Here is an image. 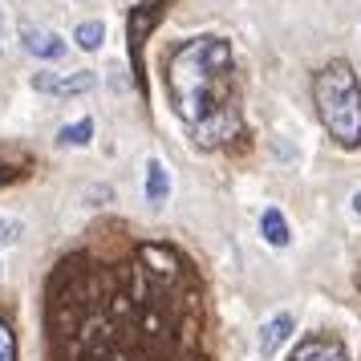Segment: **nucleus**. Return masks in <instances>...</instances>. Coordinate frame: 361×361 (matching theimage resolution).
I'll return each mask as SVG.
<instances>
[{
  "instance_id": "f257e3e1",
  "label": "nucleus",
  "mask_w": 361,
  "mask_h": 361,
  "mask_svg": "<svg viewBox=\"0 0 361 361\" xmlns=\"http://www.w3.org/2000/svg\"><path fill=\"white\" fill-rule=\"evenodd\" d=\"M53 361H199L203 284L179 247L73 252L45 288Z\"/></svg>"
},
{
  "instance_id": "f03ea898",
  "label": "nucleus",
  "mask_w": 361,
  "mask_h": 361,
  "mask_svg": "<svg viewBox=\"0 0 361 361\" xmlns=\"http://www.w3.org/2000/svg\"><path fill=\"white\" fill-rule=\"evenodd\" d=\"M163 82L171 106L199 150H219L244 134V110L235 90V57L224 37H191L166 53Z\"/></svg>"
},
{
  "instance_id": "7ed1b4c3",
  "label": "nucleus",
  "mask_w": 361,
  "mask_h": 361,
  "mask_svg": "<svg viewBox=\"0 0 361 361\" xmlns=\"http://www.w3.org/2000/svg\"><path fill=\"white\" fill-rule=\"evenodd\" d=\"M312 98L321 110L329 138H337L341 147H357L361 142V82L349 61H329L317 82H312Z\"/></svg>"
},
{
  "instance_id": "20e7f679",
  "label": "nucleus",
  "mask_w": 361,
  "mask_h": 361,
  "mask_svg": "<svg viewBox=\"0 0 361 361\" xmlns=\"http://www.w3.org/2000/svg\"><path fill=\"white\" fill-rule=\"evenodd\" d=\"M166 4H171V0H138V4L130 8V20H126V49H130V69H134V85H138V94H147L142 49H147V37L159 29V20L166 17Z\"/></svg>"
},
{
  "instance_id": "39448f33",
  "label": "nucleus",
  "mask_w": 361,
  "mask_h": 361,
  "mask_svg": "<svg viewBox=\"0 0 361 361\" xmlns=\"http://www.w3.org/2000/svg\"><path fill=\"white\" fill-rule=\"evenodd\" d=\"M33 85L41 94H57V98H73V94H90L98 85L94 69H78V73H37Z\"/></svg>"
},
{
  "instance_id": "423d86ee",
  "label": "nucleus",
  "mask_w": 361,
  "mask_h": 361,
  "mask_svg": "<svg viewBox=\"0 0 361 361\" xmlns=\"http://www.w3.org/2000/svg\"><path fill=\"white\" fill-rule=\"evenodd\" d=\"M288 361H349V353H345V345L337 341V337H300L296 341V349L288 353Z\"/></svg>"
},
{
  "instance_id": "0eeeda50",
  "label": "nucleus",
  "mask_w": 361,
  "mask_h": 361,
  "mask_svg": "<svg viewBox=\"0 0 361 361\" xmlns=\"http://www.w3.org/2000/svg\"><path fill=\"white\" fill-rule=\"evenodd\" d=\"M20 45L33 53V57H45V61H57V57H66V41L49 29H33V25H25L20 29Z\"/></svg>"
},
{
  "instance_id": "6e6552de",
  "label": "nucleus",
  "mask_w": 361,
  "mask_h": 361,
  "mask_svg": "<svg viewBox=\"0 0 361 361\" xmlns=\"http://www.w3.org/2000/svg\"><path fill=\"white\" fill-rule=\"evenodd\" d=\"M293 333H296V317H293V312H276V317L260 329V353H264V357H272L280 345L293 337Z\"/></svg>"
},
{
  "instance_id": "1a4fd4ad",
  "label": "nucleus",
  "mask_w": 361,
  "mask_h": 361,
  "mask_svg": "<svg viewBox=\"0 0 361 361\" xmlns=\"http://www.w3.org/2000/svg\"><path fill=\"white\" fill-rule=\"evenodd\" d=\"M166 195H171V175H166V166L159 159H150L147 163V199L154 207H163Z\"/></svg>"
},
{
  "instance_id": "9d476101",
  "label": "nucleus",
  "mask_w": 361,
  "mask_h": 361,
  "mask_svg": "<svg viewBox=\"0 0 361 361\" xmlns=\"http://www.w3.org/2000/svg\"><path fill=\"white\" fill-rule=\"evenodd\" d=\"M260 231H264V240L272 247H284L293 235H288V224H284V215L276 212V207H264V215H260Z\"/></svg>"
},
{
  "instance_id": "9b49d317",
  "label": "nucleus",
  "mask_w": 361,
  "mask_h": 361,
  "mask_svg": "<svg viewBox=\"0 0 361 361\" xmlns=\"http://www.w3.org/2000/svg\"><path fill=\"white\" fill-rule=\"evenodd\" d=\"M90 138H94V122H90V118L73 122V126H61V134H57V142H61V147H85Z\"/></svg>"
},
{
  "instance_id": "f8f14e48",
  "label": "nucleus",
  "mask_w": 361,
  "mask_h": 361,
  "mask_svg": "<svg viewBox=\"0 0 361 361\" xmlns=\"http://www.w3.org/2000/svg\"><path fill=\"white\" fill-rule=\"evenodd\" d=\"M73 41H78V45H82L85 53H94V49L102 45V41H106V25H102V20H85V25H78Z\"/></svg>"
},
{
  "instance_id": "ddd939ff",
  "label": "nucleus",
  "mask_w": 361,
  "mask_h": 361,
  "mask_svg": "<svg viewBox=\"0 0 361 361\" xmlns=\"http://www.w3.org/2000/svg\"><path fill=\"white\" fill-rule=\"evenodd\" d=\"M0 361H17V337H13L4 317H0Z\"/></svg>"
},
{
  "instance_id": "4468645a",
  "label": "nucleus",
  "mask_w": 361,
  "mask_h": 361,
  "mask_svg": "<svg viewBox=\"0 0 361 361\" xmlns=\"http://www.w3.org/2000/svg\"><path fill=\"white\" fill-rule=\"evenodd\" d=\"M17 235H20V224L17 219H8V215H0V247L17 244Z\"/></svg>"
},
{
  "instance_id": "2eb2a0df",
  "label": "nucleus",
  "mask_w": 361,
  "mask_h": 361,
  "mask_svg": "<svg viewBox=\"0 0 361 361\" xmlns=\"http://www.w3.org/2000/svg\"><path fill=\"white\" fill-rule=\"evenodd\" d=\"M8 179H13V171H8V166H0V187H4Z\"/></svg>"
},
{
  "instance_id": "dca6fc26",
  "label": "nucleus",
  "mask_w": 361,
  "mask_h": 361,
  "mask_svg": "<svg viewBox=\"0 0 361 361\" xmlns=\"http://www.w3.org/2000/svg\"><path fill=\"white\" fill-rule=\"evenodd\" d=\"M353 212L361 215V191H353Z\"/></svg>"
},
{
  "instance_id": "f3484780",
  "label": "nucleus",
  "mask_w": 361,
  "mask_h": 361,
  "mask_svg": "<svg viewBox=\"0 0 361 361\" xmlns=\"http://www.w3.org/2000/svg\"><path fill=\"white\" fill-rule=\"evenodd\" d=\"M0 276H4V268H0Z\"/></svg>"
},
{
  "instance_id": "a211bd4d",
  "label": "nucleus",
  "mask_w": 361,
  "mask_h": 361,
  "mask_svg": "<svg viewBox=\"0 0 361 361\" xmlns=\"http://www.w3.org/2000/svg\"><path fill=\"white\" fill-rule=\"evenodd\" d=\"M0 20H4V13H0Z\"/></svg>"
}]
</instances>
